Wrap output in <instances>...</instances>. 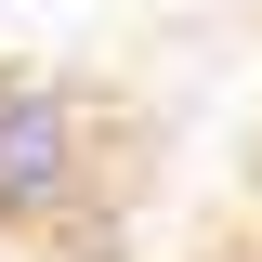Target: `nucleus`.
<instances>
[{
  "instance_id": "1",
  "label": "nucleus",
  "mask_w": 262,
  "mask_h": 262,
  "mask_svg": "<svg viewBox=\"0 0 262 262\" xmlns=\"http://www.w3.org/2000/svg\"><path fill=\"white\" fill-rule=\"evenodd\" d=\"M0 262H262V0H0Z\"/></svg>"
}]
</instances>
